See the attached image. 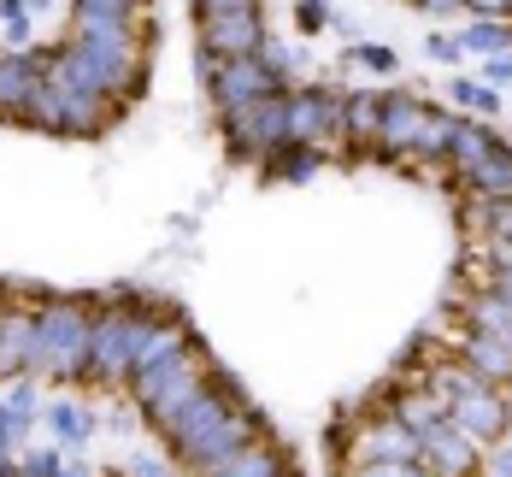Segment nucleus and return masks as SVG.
<instances>
[{
    "label": "nucleus",
    "instance_id": "obj_1",
    "mask_svg": "<svg viewBox=\"0 0 512 477\" xmlns=\"http://www.w3.org/2000/svg\"><path fill=\"white\" fill-rule=\"evenodd\" d=\"M254 436H265V430H259V413L230 389V377L218 366L206 371V383L189 395V407L165 424V442H171V454H177L189 472H206V466L230 460V454L248 448Z\"/></svg>",
    "mask_w": 512,
    "mask_h": 477
},
{
    "label": "nucleus",
    "instance_id": "obj_2",
    "mask_svg": "<svg viewBox=\"0 0 512 477\" xmlns=\"http://www.w3.org/2000/svg\"><path fill=\"white\" fill-rule=\"evenodd\" d=\"M89 348H95V307L77 295H53L36 307L30 330V377L53 383H89Z\"/></svg>",
    "mask_w": 512,
    "mask_h": 477
},
{
    "label": "nucleus",
    "instance_id": "obj_3",
    "mask_svg": "<svg viewBox=\"0 0 512 477\" xmlns=\"http://www.w3.org/2000/svg\"><path fill=\"white\" fill-rule=\"evenodd\" d=\"M206 371H212V360H206L201 342L189 336L177 354H165V360H154V366L130 371V395H136V407L154 419V430H165V424L189 407V395L206 383Z\"/></svg>",
    "mask_w": 512,
    "mask_h": 477
},
{
    "label": "nucleus",
    "instance_id": "obj_4",
    "mask_svg": "<svg viewBox=\"0 0 512 477\" xmlns=\"http://www.w3.org/2000/svg\"><path fill=\"white\" fill-rule=\"evenodd\" d=\"M148 324H154L148 301L101 307L95 313V348H89V383H130V360H136V342Z\"/></svg>",
    "mask_w": 512,
    "mask_h": 477
},
{
    "label": "nucleus",
    "instance_id": "obj_5",
    "mask_svg": "<svg viewBox=\"0 0 512 477\" xmlns=\"http://www.w3.org/2000/svg\"><path fill=\"white\" fill-rule=\"evenodd\" d=\"M224 136H230V154L265 165L289 142V89H277L265 101H248V106H230L224 112Z\"/></svg>",
    "mask_w": 512,
    "mask_h": 477
},
{
    "label": "nucleus",
    "instance_id": "obj_6",
    "mask_svg": "<svg viewBox=\"0 0 512 477\" xmlns=\"http://www.w3.org/2000/svg\"><path fill=\"white\" fill-rule=\"evenodd\" d=\"M342 101H348V89H289V142H301V148H330V142H342Z\"/></svg>",
    "mask_w": 512,
    "mask_h": 477
},
{
    "label": "nucleus",
    "instance_id": "obj_7",
    "mask_svg": "<svg viewBox=\"0 0 512 477\" xmlns=\"http://www.w3.org/2000/svg\"><path fill=\"white\" fill-rule=\"evenodd\" d=\"M418 460L430 466V477H477L483 448H477L460 424L448 419V413H436V419L418 430Z\"/></svg>",
    "mask_w": 512,
    "mask_h": 477
},
{
    "label": "nucleus",
    "instance_id": "obj_8",
    "mask_svg": "<svg viewBox=\"0 0 512 477\" xmlns=\"http://www.w3.org/2000/svg\"><path fill=\"white\" fill-rule=\"evenodd\" d=\"M48 101H53V136H101L118 118V101H106L95 89H77L65 77H48Z\"/></svg>",
    "mask_w": 512,
    "mask_h": 477
},
{
    "label": "nucleus",
    "instance_id": "obj_9",
    "mask_svg": "<svg viewBox=\"0 0 512 477\" xmlns=\"http://www.w3.org/2000/svg\"><path fill=\"white\" fill-rule=\"evenodd\" d=\"M424 118L430 101L412 95V89H383V124H377V148L383 159H412L418 154V136H424Z\"/></svg>",
    "mask_w": 512,
    "mask_h": 477
},
{
    "label": "nucleus",
    "instance_id": "obj_10",
    "mask_svg": "<svg viewBox=\"0 0 512 477\" xmlns=\"http://www.w3.org/2000/svg\"><path fill=\"white\" fill-rule=\"evenodd\" d=\"M448 419L460 424L477 448H489V442H501V436H507L512 413H507V395H501L495 383H471L465 395L448 401Z\"/></svg>",
    "mask_w": 512,
    "mask_h": 477
},
{
    "label": "nucleus",
    "instance_id": "obj_11",
    "mask_svg": "<svg viewBox=\"0 0 512 477\" xmlns=\"http://www.w3.org/2000/svg\"><path fill=\"white\" fill-rule=\"evenodd\" d=\"M277 89H289V83H277L254 53H248V59H218V71H212V83H206V95L218 101V112L248 106V101H265V95H277Z\"/></svg>",
    "mask_w": 512,
    "mask_h": 477
},
{
    "label": "nucleus",
    "instance_id": "obj_12",
    "mask_svg": "<svg viewBox=\"0 0 512 477\" xmlns=\"http://www.w3.org/2000/svg\"><path fill=\"white\" fill-rule=\"evenodd\" d=\"M271 30H265V6H248V12H212L201 18V48H212L218 59H248L259 53Z\"/></svg>",
    "mask_w": 512,
    "mask_h": 477
},
{
    "label": "nucleus",
    "instance_id": "obj_13",
    "mask_svg": "<svg viewBox=\"0 0 512 477\" xmlns=\"http://www.w3.org/2000/svg\"><path fill=\"white\" fill-rule=\"evenodd\" d=\"M42 77H48L42 53H30V48L0 53V118H24V106L42 89Z\"/></svg>",
    "mask_w": 512,
    "mask_h": 477
},
{
    "label": "nucleus",
    "instance_id": "obj_14",
    "mask_svg": "<svg viewBox=\"0 0 512 477\" xmlns=\"http://www.w3.org/2000/svg\"><path fill=\"white\" fill-rule=\"evenodd\" d=\"M454 354H460V360H465L471 371H477L483 383H495V389H507V383H512V348L501 342V336H483V330H460Z\"/></svg>",
    "mask_w": 512,
    "mask_h": 477
},
{
    "label": "nucleus",
    "instance_id": "obj_15",
    "mask_svg": "<svg viewBox=\"0 0 512 477\" xmlns=\"http://www.w3.org/2000/svg\"><path fill=\"white\" fill-rule=\"evenodd\" d=\"M283 472H289V454H283L277 442L254 436L248 448H236L230 460H218V466H206V472H195V477H283Z\"/></svg>",
    "mask_w": 512,
    "mask_h": 477
},
{
    "label": "nucleus",
    "instance_id": "obj_16",
    "mask_svg": "<svg viewBox=\"0 0 512 477\" xmlns=\"http://www.w3.org/2000/svg\"><path fill=\"white\" fill-rule=\"evenodd\" d=\"M460 183L471 189V201H512V142L489 148L477 165H465Z\"/></svg>",
    "mask_w": 512,
    "mask_h": 477
},
{
    "label": "nucleus",
    "instance_id": "obj_17",
    "mask_svg": "<svg viewBox=\"0 0 512 477\" xmlns=\"http://www.w3.org/2000/svg\"><path fill=\"white\" fill-rule=\"evenodd\" d=\"M354 460H418V436H412L395 413H389V419H377V424H359Z\"/></svg>",
    "mask_w": 512,
    "mask_h": 477
},
{
    "label": "nucleus",
    "instance_id": "obj_18",
    "mask_svg": "<svg viewBox=\"0 0 512 477\" xmlns=\"http://www.w3.org/2000/svg\"><path fill=\"white\" fill-rule=\"evenodd\" d=\"M377 124H383V89H348V101H342V142L377 148Z\"/></svg>",
    "mask_w": 512,
    "mask_h": 477
},
{
    "label": "nucleus",
    "instance_id": "obj_19",
    "mask_svg": "<svg viewBox=\"0 0 512 477\" xmlns=\"http://www.w3.org/2000/svg\"><path fill=\"white\" fill-rule=\"evenodd\" d=\"M30 330H36V313L0 307V377H24L30 371Z\"/></svg>",
    "mask_w": 512,
    "mask_h": 477
},
{
    "label": "nucleus",
    "instance_id": "obj_20",
    "mask_svg": "<svg viewBox=\"0 0 512 477\" xmlns=\"http://www.w3.org/2000/svg\"><path fill=\"white\" fill-rule=\"evenodd\" d=\"M460 318H465V330L501 336V342L512 348V307H507V301H495L489 289H471V295H460Z\"/></svg>",
    "mask_w": 512,
    "mask_h": 477
},
{
    "label": "nucleus",
    "instance_id": "obj_21",
    "mask_svg": "<svg viewBox=\"0 0 512 477\" xmlns=\"http://www.w3.org/2000/svg\"><path fill=\"white\" fill-rule=\"evenodd\" d=\"M42 424L53 430L59 448H83V442L95 436V407H83V401H48Z\"/></svg>",
    "mask_w": 512,
    "mask_h": 477
},
{
    "label": "nucleus",
    "instance_id": "obj_22",
    "mask_svg": "<svg viewBox=\"0 0 512 477\" xmlns=\"http://www.w3.org/2000/svg\"><path fill=\"white\" fill-rule=\"evenodd\" d=\"M507 136L495 130V124H483V118H460L454 124V142H448V165L465 171V165H477V159L489 154V148H501Z\"/></svg>",
    "mask_w": 512,
    "mask_h": 477
},
{
    "label": "nucleus",
    "instance_id": "obj_23",
    "mask_svg": "<svg viewBox=\"0 0 512 477\" xmlns=\"http://www.w3.org/2000/svg\"><path fill=\"white\" fill-rule=\"evenodd\" d=\"M454 112L460 118H483V124H495L501 118V89H489L483 77H454Z\"/></svg>",
    "mask_w": 512,
    "mask_h": 477
},
{
    "label": "nucleus",
    "instance_id": "obj_24",
    "mask_svg": "<svg viewBox=\"0 0 512 477\" xmlns=\"http://www.w3.org/2000/svg\"><path fill=\"white\" fill-rule=\"evenodd\" d=\"M454 42H460V53H477V59L507 53L512 48V18H471Z\"/></svg>",
    "mask_w": 512,
    "mask_h": 477
},
{
    "label": "nucleus",
    "instance_id": "obj_25",
    "mask_svg": "<svg viewBox=\"0 0 512 477\" xmlns=\"http://www.w3.org/2000/svg\"><path fill=\"white\" fill-rule=\"evenodd\" d=\"M465 224L477 230V242H512V201H471Z\"/></svg>",
    "mask_w": 512,
    "mask_h": 477
},
{
    "label": "nucleus",
    "instance_id": "obj_26",
    "mask_svg": "<svg viewBox=\"0 0 512 477\" xmlns=\"http://www.w3.org/2000/svg\"><path fill=\"white\" fill-rule=\"evenodd\" d=\"M318 148H301V142H283V148H277V154L265 159V171H271V177H283V183H307L312 171H318Z\"/></svg>",
    "mask_w": 512,
    "mask_h": 477
},
{
    "label": "nucleus",
    "instance_id": "obj_27",
    "mask_svg": "<svg viewBox=\"0 0 512 477\" xmlns=\"http://www.w3.org/2000/svg\"><path fill=\"white\" fill-rule=\"evenodd\" d=\"M30 424H36V413H24L18 401H0V454H12L30 436Z\"/></svg>",
    "mask_w": 512,
    "mask_h": 477
},
{
    "label": "nucleus",
    "instance_id": "obj_28",
    "mask_svg": "<svg viewBox=\"0 0 512 477\" xmlns=\"http://www.w3.org/2000/svg\"><path fill=\"white\" fill-rule=\"evenodd\" d=\"M348 477H430L424 460H354Z\"/></svg>",
    "mask_w": 512,
    "mask_h": 477
},
{
    "label": "nucleus",
    "instance_id": "obj_29",
    "mask_svg": "<svg viewBox=\"0 0 512 477\" xmlns=\"http://www.w3.org/2000/svg\"><path fill=\"white\" fill-rule=\"evenodd\" d=\"M0 30L12 48H30V6L24 0H0Z\"/></svg>",
    "mask_w": 512,
    "mask_h": 477
},
{
    "label": "nucleus",
    "instance_id": "obj_30",
    "mask_svg": "<svg viewBox=\"0 0 512 477\" xmlns=\"http://www.w3.org/2000/svg\"><path fill=\"white\" fill-rule=\"evenodd\" d=\"M354 59L365 65V71H377V77H389V71L401 65V53H395V48H383V42H359Z\"/></svg>",
    "mask_w": 512,
    "mask_h": 477
},
{
    "label": "nucleus",
    "instance_id": "obj_31",
    "mask_svg": "<svg viewBox=\"0 0 512 477\" xmlns=\"http://www.w3.org/2000/svg\"><path fill=\"white\" fill-rule=\"evenodd\" d=\"M471 265L477 271H512V242H477L471 248Z\"/></svg>",
    "mask_w": 512,
    "mask_h": 477
},
{
    "label": "nucleus",
    "instance_id": "obj_32",
    "mask_svg": "<svg viewBox=\"0 0 512 477\" xmlns=\"http://www.w3.org/2000/svg\"><path fill=\"white\" fill-rule=\"evenodd\" d=\"M295 24H301L307 36H318V30L336 24V12H330V0H301V6H295Z\"/></svg>",
    "mask_w": 512,
    "mask_h": 477
},
{
    "label": "nucleus",
    "instance_id": "obj_33",
    "mask_svg": "<svg viewBox=\"0 0 512 477\" xmlns=\"http://www.w3.org/2000/svg\"><path fill=\"white\" fill-rule=\"evenodd\" d=\"M65 472V454L59 448H36V454H24V477H59Z\"/></svg>",
    "mask_w": 512,
    "mask_h": 477
},
{
    "label": "nucleus",
    "instance_id": "obj_34",
    "mask_svg": "<svg viewBox=\"0 0 512 477\" xmlns=\"http://www.w3.org/2000/svg\"><path fill=\"white\" fill-rule=\"evenodd\" d=\"M424 53L436 59V65H460L465 53H460V42L448 36V30H436V36H424Z\"/></svg>",
    "mask_w": 512,
    "mask_h": 477
},
{
    "label": "nucleus",
    "instance_id": "obj_35",
    "mask_svg": "<svg viewBox=\"0 0 512 477\" xmlns=\"http://www.w3.org/2000/svg\"><path fill=\"white\" fill-rule=\"evenodd\" d=\"M483 83H489V89H512V48L483 59Z\"/></svg>",
    "mask_w": 512,
    "mask_h": 477
},
{
    "label": "nucleus",
    "instance_id": "obj_36",
    "mask_svg": "<svg viewBox=\"0 0 512 477\" xmlns=\"http://www.w3.org/2000/svg\"><path fill=\"white\" fill-rule=\"evenodd\" d=\"M477 277H483L477 289H489L495 301H507V307H512V271H477Z\"/></svg>",
    "mask_w": 512,
    "mask_h": 477
},
{
    "label": "nucleus",
    "instance_id": "obj_37",
    "mask_svg": "<svg viewBox=\"0 0 512 477\" xmlns=\"http://www.w3.org/2000/svg\"><path fill=\"white\" fill-rule=\"evenodd\" d=\"M471 18H512V0H465Z\"/></svg>",
    "mask_w": 512,
    "mask_h": 477
},
{
    "label": "nucleus",
    "instance_id": "obj_38",
    "mask_svg": "<svg viewBox=\"0 0 512 477\" xmlns=\"http://www.w3.org/2000/svg\"><path fill=\"white\" fill-rule=\"evenodd\" d=\"M248 6H259V0H195L201 18H212V12H248Z\"/></svg>",
    "mask_w": 512,
    "mask_h": 477
},
{
    "label": "nucleus",
    "instance_id": "obj_39",
    "mask_svg": "<svg viewBox=\"0 0 512 477\" xmlns=\"http://www.w3.org/2000/svg\"><path fill=\"white\" fill-rule=\"evenodd\" d=\"M412 6H424V12H436V18H448V12H465V0H412Z\"/></svg>",
    "mask_w": 512,
    "mask_h": 477
},
{
    "label": "nucleus",
    "instance_id": "obj_40",
    "mask_svg": "<svg viewBox=\"0 0 512 477\" xmlns=\"http://www.w3.org/2000/svg\"><path fill=\"white\" fill-rule=\"evenodd\" d=\"M130 477H171V472H165V466H154V460H136V466H130Z\"/></svg>",
    "mask_w": 512,
    "mask_h": 477
},
{
    "label": "nucleus",
    "instance_id": "obj_41",
    "mask_svg": "<svg viewBox=\"0 0 512 477\" xmlns=\"http://www.w3.org/2000/svg\"><path fill=\"white\" fill-rule=\"evenodd\" d=\"M489 477H512V448L501 454V460H495V466H489Z\"/></svg>",
    "mask_w": 512,
    "mask_h": 477
},
{
    "label": "nucleus",
    "instance_id": "obj_42",
    "mask_svg": "<svg viewBox=\"0 0 512 477\" xmlns=\"http://www.w3.org/2000/svg\"><path fill=\"white\" fill-rule=\"evenodd\" d=\"M0 477H24V466H18L12 454H0Z\"/></svg>",
    "mask_w": 512,
    "mask_h": 477
},
{
    "label": "nucleus",
    "instance_id": "obj_43",
    "mask_svg": "<svg viewBox=\"0 0 512 477\" xmlns=\"http://www.w3.org/2000/svg\"><path fill=\"white\" fill-rule=\"evenodd\" d=\"M59 477H95V472H83V466H65V472H59Z\"/></svg>",
    "mask_w": 512,
    "mask_h": 477
},
{
    "label": "nucleus",
    "instance_id": "obj_44",
    "mask_svg": "<svg viewBox=\"0 0 512 477\" xmlns=\"http://www.w3.org/2000/svg\"><path fill=\"white\" fill-rule=\"evenodd\" d=\"M24 6H36V12H48V6H53V0H24Z\"/></svg>",
    "mask_w": 512,
    "mask_h": 477
},
{
    "label": "nucleus",
    "instance_id": "obj_45",
    "mask_svg": "<svg viewBox=\"0 0 512 477\" xmlns=\"http://www.w3.org/2000/svg\"><path fill=\"white\" fill-rule=\"evenodd\" d=\"M283 477H301V472H295V466H289V472H283Z\"/></svg>",
    "mask_w": 512,
    "mask_h": 477
}]
</instances>
